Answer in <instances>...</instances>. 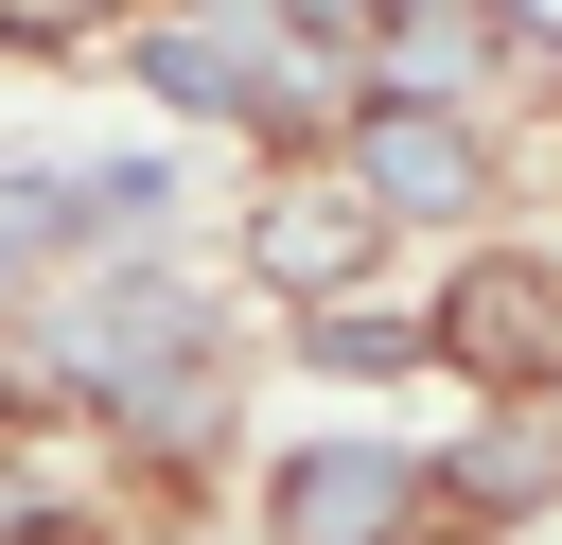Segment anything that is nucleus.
<instances>
[{
  "instance_id": "7ed1b4c3",
  "label": "nucleus",
  "mask_w": 562,
  "mask_h": 545,
  "mask_svg": "<svg viewBox=\"0 0 562 545\" xmlns=\"http://www.w3.org/2000/svg\"><path fill=\"white\" fill-rule=\"evenodd\" d=\"M263 527H281V545H404V527H422V457H404V440H281Z\"/></svg>"
},
{
  "instance_id": "1a4fd4ad",
  "label": "nucleus",
  "mask_w": 562,
  "mask_h": 545,
  "mask_svg": "<svg viewBox=\"0 0 562 545\" xmlns=\"http://www.w3.org/2000/svg\"><path fill=\"white\" fill-rule=\"evenodd\" d=\"M0 545H88V527H0Z\"/></svg>"
},
{
  "instance_id": "0eeeda50",
  "label": "nucleus",
  "mask_w": 562,
  "mask_h": 545,
  "mask_svg": "<svg viewBox=\"0 0 562 545\" xmlns=\"http://www.w3.org/2000/svg\"><path fill=\"white\" fill-rule=\"evenodd\" d=\"M457 492H474V510H544V492H562V440H544L527 404H492V422L457 440Z\"/></svg>"
},
{
  "instance_id": "6e6552de",
  "label": "nucleus",
  "mask_w": 562,
  "mask_h": 545,
  "mask_svg": "<svg viewBox=\"0 0 562 545\" xmlns=\"http://www.w3.org/2000/svg\"><path fill=\"white\" fill-rule=\"evenodd\" d=\"M299 352L369 387V369H422V316H351V299H334V316H299Z\"/></svg>"
},
{
  "instance_id": "20e7f679",
  "label": "nucleus",
  "mask_w": 562,
  "mask_h": 545,
  "mask_svg": "<svg viewBox=\"0 0 562 545\" xmlns=\"http://www.w3.org/2000/svg\"><path fill=\"white\" fill-rule=\"evenodd\" d=\"M369 246H386V211H369L334 158H316V176H263V211H246V264H263L281 299H316V316L369 281Z\"/></svg>"
},
{
  "instance_id": "f257e3e1",
  "label": "nucleus",
  "mask_w": 562,
  "mask_h": 545,
  "mask_svg": "<svg viewBox=\"0 0 562 545\" xmlns=\"http://www.w3.org/2000/svg\"><path fill=\"white\" fill-rule=\"evenodd\" d=\"M35 334H53V369H70L123 440H158V457H193V440H211V404H228V369H211V299H193V281H158V264L70 281Z\"/></svg>"
},
{
  "instance_id": "f03ea898",
  "label": "nucleus",
  "mask_w": 562,
  "mask_h": 545,
  "mask_svg": "<svg viewBox=\"0 0 562 545\" xmlns=\"http://www.w3.org/2000/svg\"><path fill=\"white\" fill-rule=\"evenodd\" d=\"M140 88H176V105H211V123H263V141H299V123L334 105V70H316V35H281V0L140 18Z\"/></svg>"
},
{
  "instance_id": "9d476101",
  "label": "nucleus",
  "mask_w": 562,
  "mask_h": 545,
  "mask_svg": "<svg viewBox=\"0 0 562 545\" xmlns=\"http://www.w3.org/2000/svg\"><path fill=\"white\" fill-rule=\"evenodd\" d=\"M0 281H18V229H0Z\"/></svg>"
},
{
  "instance_id": "39448f33",
  "label": "nucleus",
  "mask_w": 562,
  "mask_h": 545,
  "mask_svg": "<svg viewBox=\"0 0 562 545\" xmlns=\"http://www.w3.org/2000/svg\"><path fill=\"white\" fill-rule=\"evenodd\" d=\"M334 176L404 229V211H474V193H492V141H474L457 105H351V158H334Z\"/></svg>"
},
{
  "instance_id": "423d86ee",
  "label": "nucleus",
  "mask_w": 562,
  "mask_h": 545,
  "mask_svg": "<svg viewBox=\"0 0 562 545\" xmlns=\"http://www.w3.org/2000/svg\"><path fill=\"white\" fill-rule=\"evenodd\" d=\"M422 352H439V369H474V387H509V404H527V387H544V369H562V281H544V264H474V281H457V299H439V316H422Z\"/></svg>"
}]
</instances>
